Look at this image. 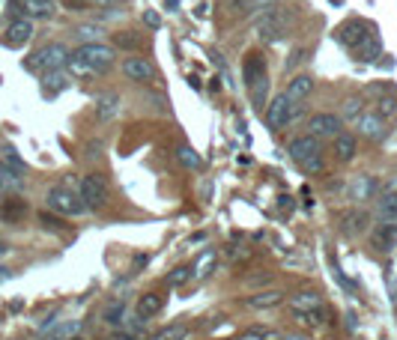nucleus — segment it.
I'll use <instances>...</instances> for the list:
<instances>
[{"label": "nucleus", "instance_id": "1", "mask_svg": "<svg viewBox=\"0 0 397 340\" xmlns=\"http://www.w3.org/2000/svg\"><path fill=\"white\" fill-rule=\"evenodd\" d=\"M290 158L299 165L305 173H320L322 170V144L311 134H302L290 144Z\"/></svg>", "mask_w": 397, "mask_h": 340}, {"label": "nucleus", "instance_id": "2", "mask_svg": "<svg viewBox=\"0 0 397 340\" xmlns=\"http://www.w3.org/2000/svg\"><path fill=\"white\" fill-rule=\"evenodd\" d=\"M69 63V51H66V45H60V42H51V45H42L39 51H36L30 60H27V69L33 72H60Z\"/></svg>", "mask_w": 397, "mask_h": 340}, {"label": "nucleus", "instance_id": "3", "mask_svg": "<svg viewBox=\"0 0 397 340\" xmlns=\"http://www.w3.org/2000/svg\"><path fill=\"white\" fill-rule=\"evenodd\" d=\"M296 117H299V102H293V99H287L284 93H278L266 108V125L269 129H284V125H290Z\"/></svg>", "mask_w": 397, "mask_h": 340}, {"label": "nucleus", "instance_id": "4", "mask_svg": "<svg viewBox=\"0 0 397 340\" xmlns=\"http://www.w3.org/2000/svg\"><path fill=\"white\" fill-rule=\"evenodd\" d=\"M75 57H78L93 75L108 72L111 63H114V51H111L108 45H102V42H87V45H81L78 51H75Z\"/></svg>", "mask_w": 397, "mask_h": 340}, {"label": "nucleus", "instance_id": "5", "mask_svg": "<svg viewBox=\"0 0 397 340\" xmlns=\"http://www.w3.org/2000/svg\"><path fill=\"white\" fill-rule=\"evenodd\" d=\"M81 203L84 209H102L108 200V182L102 173H87L81 180Z\"/></svg>", "mask_w": 397, "mask_h": 340}, {"label": "nucleus", "instance_id": "6", "mask_svg": "<svg viewBox=\"0 0 397 340\" xmlns=\"http://www.w3.org/2000/svg\"><path fill=\"white\" fill-rule=\"evenodd\" d=\"M45 200H48V209H54L60 218H63V215H81V212H84L81 197L75 191H69L66 185H54Z\"/></svg>", "mask_w": 397, "mask_h": 340}, {"label": "nucleus", "instance_id": "7", "mask_svg": "<svg viewBox=\"0 0 397 340\" xmlns=\"http://www.w3.org/2000/svg\"><path fill=\"white\" fill-rule=\"evenodd\" d=\"M377 30L370 27L367 21H362V18H353V21H344L341 27H338V39H341V45H346V48H362L370 36H374Z\"/></svg>", "mask_w": 397, "mask_h": 340}, {"label": "nucleus", "instance_id": "8", "mask_svg": "<svg viewBox=\"0 0 397 340\" xmlns=\"http://www.w3.org/2000/svg\"><path fill=\"white\" fill-rule=\"evenodd\" d=\"M287 30H290V18L284 12H266V15L257 18V36L263 42H278Z\"/></svg>", "mask_w": 397, "mask_h": 340}, {"label": "nucleus", "instance_id": "9", "mask_svg": "<svg viewBox=\"0 0 397 340\" xmlns=\"http://www.w3.org/2000/svg\"><path fill=\"white\" fill-rule=\"evenodd\" d=\"M341 125L344 122L338 113H317V117H311V122H308V134L317 137V141H322V137H338Z\"/></svg>", "mask_w": 397, "mask_h": 340}, {"label": "nucleus", "instance_id": "10", "mask_svg": "<svg viewBox=\"0 0 397 340\" xmlns=\"http://www.w3.org/2000/svg\"><path fill=\"white\" fill-rule=\"evenodd\" d=\"M370 96H377V102H374V111L379 113L382 120H389L397 113V93L391 90V87H382V84H374L370 87Z\"/></svg>", "mask_w": 397, "mask_h": 340}, {"label": "nucleus", "instance_id": "11", "mask_svg": "<svg viewBox=\"0 0 397 340\" xmlns=\"http://www.w3.org/2000/svg\"><path fill=\"white\" fill-rule=\"evenodd\" d=\"M30 36H33V21L30 18H15L6 27V36H4V45L6 48H21V45H27L30 42Z\"/></svg>", "mask_w": 397, "mask_h": 340}, {"label": "nucleus", "instance_id": "12", "mask_svg": "<svg viewBox=\"0 0 397 340\" xmlns=\"http://www.w3.org/2000/svg\"><path fill=\"white\" fill-rule=\"evenodd\" d=\"M122 75H126L129 81L146 84V81H153V78H156V69H153L144 57H126V60H122Z\"/></svg>", "mask_w": 397, "mask_h": 340}, {"label": "nucleus", "instance_id": "13", "mask_svg": "<svg viewBox=\"0 0 397 340\" xmlns=\"http://www.w3.org/2000/svg\"><path fill=\"white\" fill-rule=\"evenodd\" d=\"M367 224H370V215L365 209H350L341 215V233L344 236H358V233L367 230Z\"/></svg>", "mask_w": 397, "mask_h": 340}, {"label": "nucleus", "instance_id": "14", "mask_svg": "<svg viewBox=\"0 0 397 340\" xmlns=\"http://www.w3.org/2000/svg\"><path fill=\"white\" fill-rule=\"evenodd\" d=\"M242 75H245V81L248 87L257 84L260 78H269V72H266V57L260 54V51H251L245 57V66H242Z\"/></svg>", "mask_w": 397, "mask_h": 340}, {"label": "nucleus", "instance_id": "15", "mask_svg": "<svg viewBox=\"0 0 397 340\" xmlns=\"http://www.w3.org/2000/svg\"><path fill=\"white\" fill-rule=\"evenodd\" d=\"M374 215H377L382 224H397V191H386V194L377 197Z\"/></svg>", "mask_w": 397, "mask_h": 340}, {"label": "nucleus", "instance_id": "16", "mask_svg": "<svg viewBox=\"0 0 397 340\" xmlns=\"http://www.w3.org/2000/svg\"><path fill=\"white\" fill-rule=\"evenodd\" d=\"M161 308H165V298H161L158 293H144V296L138 298V305H134V313H138L141 322H146V320L158 317Z\"/></svg>", "mask_w": 397, "mask_h": 340}, {"label": "nucleus", "instance_id": "17", "mask_svg": "<svg viewBox=\"0 0 397 340\" xmlns=\"http://www.w3.org/2000/svg\"><path fill=\"white\" fill-rule=\"evenodd\" d=\"M358 129H362V134L370 137V141H382V137H386V120H382L377 111H367L365 117L358 120Z\"/></svg>", "mask_w": 397, "mask_h": 340}, {"label": "nucleus", "instance_id": "18", "mask_svg": "<svg viewBox=\"0 0 397 340\" xmlns=\"http://www.w3.org/2000/svg\"><path fill=\"white\" fill-rule=\"evenodd\" d=\"M27 212H30V209H27V200H21V197H6L4 206H0V218H4L6 224H21Z\"/></svg>", "mask_w": 397, "mask_h": 340}, {"label": "nucleus", "instance_id": "19", "mask_svg": "<svg viewBox=\"0 0 397 340\" xmlns=\"http://www.w3.org/2000/svg\"><path fill=\"white\" fill-rule=\"evenodd\" d=\"M346 191H350L353 200H374V194L379 191V182L374 180V176H355Z\"/></svg>", "mask_w": 397, "mask_h": 340}, {"label": "nucleus", "instance_id": "20", "mask_svg": "<svg viewBox=\"0 0 397 340\" xmlns=\"http://www.w3.org/2000/svg\"><path fill=\"white\" fill-rule=\"evenodd\" d=\"M370 242H374L377 251H391V248H397V224H379V227H374V233H370Z\"/></svg>", "mask_w": 397, "mask_h": 340}, {"label": "nucleus", "instance_id": "21", "mask_svg": "<svg viewBox=\"0 0 397 340\" xmlns=\"http://www.w3.org/2000/svg\"><path fill=\"white\" fill-rule=\"evenodd\" d=\"M311 90H314V78L311 75H296V78L287 84V99H293V102H302V99H308L311 96Z\"/></svg>", "mask_w": 397, "mask_h": 340}, {"label": "nucleus", "instance_id": "22", "mask_svg": "<svg viewBox=\"0 0 397 340\" xmlns=\"http://www.w3.org/2000/svg\"><path fill=\"white\" fill-rule=\"evenodd\" d=\"M284 301L281 289H263V293H254L248 298V308H257V310H266V308H278Z\"/></svg>", "mask_w": 397, "mask_h": 340}, {"label": "nucleus", "instance_id": "23", "mask_svg": "<svg viewBox=\"0 0 397 340\" xmlns=\"http://www.w3.org/2000/svg\"><path fill=\"white\" fill-rule=\"evenodd\" d=\"M290 308L293 310H317V308H322V296L314 293V289H305V293L290 296Z\"/></svg>", "mask_w": 397, "mask_h": 340}, {"label": "nucleus", "instance_id": "24", "mask_svg": "<svg viewBox=\"0 0 397 340\" xmlns=\"http://www.w3.org/2000/svg\"><path fill=\"white\" fill-rule=\"evenodd\" d=\"M355 137L350 132H341L338 137H334V156H338V161H353L355 158Z\"/></svg>", "mask_w": 397, "mask_h": 340}, {"label": "nucleus", "instance_id": "25", "mask_svg": "<svg viewBox=\"0 0 397 340\" xmlns=\"http://www.w3.org/2000/svg\"><path fill=\"white\" fill-rule=\"evenodd\" d=\"M96 113H99V120H114L117 113H120V96L117 93H105L102 99H99V105H96Z\"/></svg>", "mask_w": 397, "mask_h": 340}, {"label": "nucleus", "instance_id": "26", "mask_svg": "<svg viewBox=\"0 0 397 340\" xmlns=\"http://www.w3.org/2000/svg\"><path fill=\"white\" fill-rule=\"evenodd\" d=\"M293 320L302 325V329H320L326 322V310L317 308V310H293Z\"/></svg>", "mask_w": 397, "mask_h": 340}, {"label": "nucleus", "instance_id": "27", "mask_svg": "<svg viewBox=\"0 0 397 340\" xmlns=\"http://www.w3.org/2000/svg\"><path fill=\"white\" fill-rule=\"evenodd\" d=\"M24 9L33 18H51L57 12V0H24Z\"/></svg>", "mask_w": 397, "mask_h": 340}, {"label": "nucleus", "instance_id": "28", "mask_svg": "<svg viewBox=\"0 0 397 340\" xmlns=\"http://www.w3.org/2000/svg\"><path fill=\"white\" fill-rule=\"evenodd\" d=\"M21 173H15L4 158H0V191H18L21 188Z\"/></svg>", "mask_w": 397, "mask_h": 340}, {"label": "nucleus", "instance_id": "29", "mask_svg": "<svg viewBox=\"0 0 397 340\" xmlns=\"http://www.w3.org/2000/svg\"><path fill=\"white\" fill-rule=\"evenodd\" d=\"M379 54H382V42H379L377 33L370 36V39H367L362 48H355V60H362V63H374Z\"/></svg>", "mask_w": 397, "mask_h": 340}, {"label": "nucleus", "instance_id": "30", "mask_svg": "<svg viewBox=\"0 0 397 340\" xmlns=\"http://www.w3.org/2000/svg\"><path fill=\"white\" fill-rule=\"evenodd\" d=\"M177 161H179L182 168H189V170H201V165H203V158L197 156L189 144H179L177 146Z\"/></svg>", "mask_w": 397, "mask_h": 340}, {"label": "nucleus", "instance_id": "31", "mask_svg": "<svg viewBox=\"0 0 397 340\" xmlns=\"http://www.w3.org/2000/svg\"><path fill=\"white\" fill-rule=\"evenodd\" d=\"M185 337H189V325L173 322V325H165V329H158L150 340H185Z\"/></svg>", "mask_w": 397, "mask_h": 340}, {"label": "nucleus", "instance_id": "32", "mask_svg": "<svg viewBox=\"0 0 397 340\" xmlns=\"http://www.w3.org/2000/svg\"><path fill=\"white\" fill-rule=\"evenodd\" d=\"M213 269H215V251H203V254L197 257V263L191 266V275H197V278H206Z\"/></svg>", "mask_w": 397, "mask_h": 340}, {"label": "nucleus", "instance_id": "33", "mask_svg": "<svg viewBox=\"0 0 397 340\" xmlns=\"http://www.w3.org/2000/svg\"><path fill=\"white\" fill-rule=\"evenodd\" d=\"M42 90H45L48 99H51V96H57L60 90H66V78H63L60 72H48L45 81H42Z\"/></svg>", "mask_w": 397, "mask_h": 340}, {"label": "nucleus", "instance_id": "34", "mask_svg": "<svg viewBox=\"0 0 397 340\" xmlns=\"http://www.w3.org/2000/svg\"><path fill=\"white\" fill-rule=\"evenodd\" d=\"M248 90H251V102H254V108H263V105H266V96H269V78H260L257 84L248 87Z\"/></svg>", "mask_w": 397, "mask_h": 340}, {"label": "nucleus", "instance_id": "35", "mask_svg": "<svg viewBox=\"0 0 397 340\" xmlns=\"http://www.w3.org/2000/svg\"><path fill=\"white\" fill-rule=\"evenodd\" d=\"M189 278H191V266H177L168 275V284L170 287H182V284H189Z\"/></svg>", "mask_w": 397, "mask_h": 340}, {"label": "nucleus", "instance_id": "36", "mask_svg": "<svg viewBox=\"0 0 397 340\" xmlns=\"http://www.w3.org/2000/svg\"><path fill=\"white\" fill-rule=\"evenodd\" d=\"M4 161H6V165H9L12 170H15V173H24V170H27V165H24L21 156H18L12 146H6V149H4Z\"/></svg>", "mask_w": 397, "mask_h": 340}, {"label": "nucleus", "instance_id": "37", "mask_svg": "<svg viewBox=\"0 0 397 340\" xmlns=\"http://www.w3.org/2000/svg\"><path fill=\"white\" fill-rule=\"evenodd\" d=\"M39 224L45 227V230H63V218H54L51 212H39Z\"/></svg>", "mask_w": 397, "mask_h": 340}, {"label": "nucleus", "instance_id": "38", "mask_svg": "<svg viewBox=\"0 0 397 340\" xmlns=\"http://www.w3.org/2000/svg\"><path fill=\"white\" fill-rule=\"evenodd\" d=\"M278 0H242V6L248 9V12H263V9H272Z\"/></svg>", "mask_w": 397, "mask_h": 340}, {"label": "nucleus", "instance_id": "39", "mask_svg": "<svg viewBox=\"0 0 397 340\" xmlns=\"http://www.w3.org/2000/svg\"><path fill=\"white\" fill-rule=\"evenodd\" d=\"M114 42L120 45V48H134V45H141V39L134 33H129V30H122V33H117L114 36Z\"/></svg>", "mask_w": 397, "mask_h": 340}, {"label": "nucleus", "instance_id": "40", "mask_svg": "<svg viewBox=\"0 0 397 340\" xmlns=\"http://www.w3.org/2000/svg\"><path fill=\"white\" fill-rule=\"evenodd\" d=\"M239 340H278V334L275 332H266V329H254V332L242 334Z\"/></svg>", "mask_w": 397, "mask_h": 340}, {"label": "nucleus", "instance_id": "41", "mask_svg": "<svg viewBox=\"0 0 397 340\" xmlns=\"http://www.w3.org/2000/svg\"><path fill=\"white\" fill-rule=\"evenodd\" d=\"M117 340H144V329H120L117 332Z\"/></svg>", "mask_w": 397, "mask_h": 340}, {"label": "nucleus", "instance_id": "42", "mask_svg": "<svg viewBox=\"0 0 397 340\" xmlns=\"http://www.w3.org/2000/svg\"><path fill=\"white\" fill-rule=\"evenodd\" d=\"M122 305H114V308H108V313H105V322H111V325H120L122 320Z\"/></svg>", "mask_w": 397, "mask_h": 340}, {"label": "nucleus", "instance_id": "43", "mask_svg": "<svg viewBox=\"0 0 397 340\" xmlns=\"http://www.w3.org/2000/svg\"><path fill=\"white\" fill-rule=\"evenodd\" d=\"M358 113H362V102H358V99H350V102H346V120H355Z\"/></svg>", "mask_w": 397, "mask_h": 340}, {"label": "nucleus", "instance_id": "44", "mask_svg": "<svg viewBox=\"0 0 397 340\" xmlns=\"http://www.w3.org/2000/svg\"><path fill=\"white\" fill-rule=\"evenodd\" d=\"M78 36H84V39H87V36H90V39H96V36H102V30H99V27H81Z\"/></svg>", "mask_w": 397, "mask_h": 340}, {"label": "nucleus", "instance_id": "45", "mask_svg": "<svg viewBox=\"0 0 397 340\" xmlns=\"http://www.w3.org/2000/svg\"><path fill=\"white\" fill-rule=\"evenodd\" d=\"M144 21L150 24V27H161V18L156 15V12H146V15H144Z\"/></svg>", "mask_w": 397, "mask_h": 340}, {"label": "nucleus", "instance_id": "46", "mask_svg": "<svg viewBox=\"0 0 397 340\" xmlns=\"http://www.w3.org/2000/svg\"><path fill=\"white\" fill-rule=\"evenodd\" d=\"M278 340H308V337L305 334H281Z\"/></svg>", "mask_w": 397, "mask_h": 340}, {"label": "nucleus", "instance_id": "47", "mask_svg": "<svg viewBox=\"0 0 397 340\" xmlns=\"http://www.w3.org/2000/svg\"><path fill=\"white\" fill-rule=\"evenodd\" d=\"M42 340H60V337H57V334H51V332H45V334H42Z\"/></svg>", "mask_w": 397, "mask_h": 340}, {"label": "nucleus", "instance_id": "48", "mask_svg": "<svg viewBox=\"0 0 397 340\" xmlns=\"http://www.w3.org/2000/svg\"><path fill=\"white\" fill-rule=\"evenodd\" d=\"M6 278H9V272H6L4 266H0V281H6Z\"/></svg>", "mask_w": 397, "mask_h": 340}, {"label": "nucleus", "instance_id": "49", "mask_svg": "<svg viewBox=\"0 0 397 340\" xmlns=\"http://www.w3.org/2000/svg\"><path fill=\"white\" fill-rule=\"evenodd\" d=\"M0 254H6V245L4 242H0Z\"/></svg>", "mask_w": 397, "mask_h": 340}, {"label": "nucleus", "instance_id": "50", "mask_svg": "<svg viewBox=\"0 0 397 340\" xmlns=\"http://www.w3.org/2000/svg\"><path fill=\"white\" fill-rule=\"evenodd\" d=\"M72 340H87V337H81V334H78V337H72Z\"/></svg>", "mask_w": 397, "mask_h": 340}, {"label": "nucleus", "instance_id": "51", "mask_svg": "<svg viewBox=\"0 0 397 340\" xmlns=\"http://www.w3.org/2000/svg\"><path fill=\"white\" fill-rule=\"evenodd\" d=\"M96 4H108V0H96Z\"/></svg>", "mask_w": 397, "mask_h": 340}]
</instances>
